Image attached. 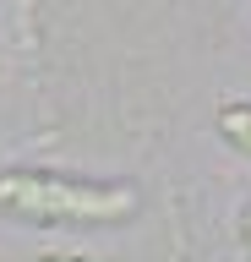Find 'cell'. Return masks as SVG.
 <instances>
[{"label": "cell", "instance_id": "obj_1", "mask_svg": "<svg viewBox=\"0 0 251 262\" xmlns=\"http://www.w3.org/2000/svg\"><path fill=\"white\" fill-rule=\"evenodd\" d=\"M0 208L22 219H126L136 208L131 186H82L60 175H0Z\"/></svg>", "mask_w": 251, "mask_h": 262}, {"label": "cell", "instance_id": "obj_2", "mask_svg": "<svg viewBox=\"0 0 251 262\" xmlns=\"http://www.w3.org/2000/svg\"><path fill=\"white\" fill-rule=\"evenodd\" d=\"M218 126L230 131V137H235L240 147H251V110H246V104H235V110H224V115H218Z\"/></svg>", "mask_w": 251, "mask_h": 262}]
</instances>
